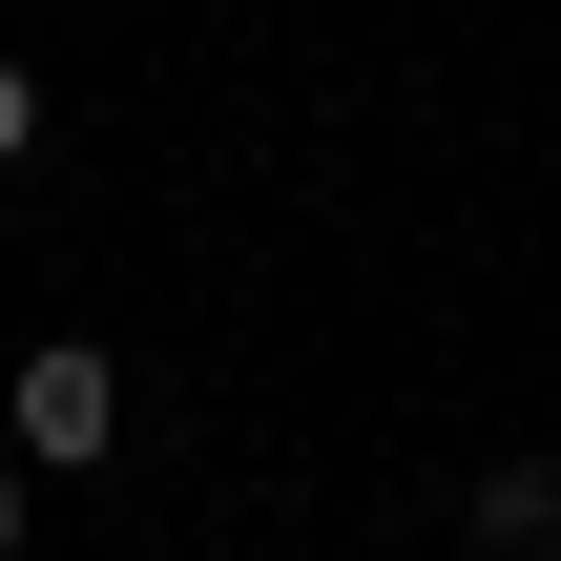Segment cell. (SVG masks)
<instances>
[{"label":"cell","mask_w":561,"mask_h":561,"mask_svg":"<svg viewBox=\"0 0 561 561\" xmlns=\"http://www.w3.org/2000/svg\"><path fill=\"white\" fill-rule=\"evenodd\" d=\"M104 437H125V375H104L83 333H42V354H21V458L62 479V458H104Z\"/></svg>","instance_id":"cell-1"},{"label":"cell","mask_w":561,"mask_h":561,"mask_svg":"<svg viewBox=\"0 0 561 561\" xmlns=\"http://www.w3.org/2000/svg\"><path fill=\"white\" fill-rule=\"evenodd\" d=\"M458 520H479V541H500V561H520V541H561V458H500V479H479Z\"/></svg>","instance_id":"cell-2"},{"label":"cell","mask_w":561,"mask_h":561,"mask_svg":"<svg viewBox=\"0 0 561 561\" xmlns=\"http://www.w3.org/2000/svg\"><path fill=\"white\" fill-rule=\"evenodd\" d=\"M21 146H42V83H21V62H0V187H21Z\"/></svg>","instance_id":"cell-3"},{"label":"cell","mask_w":561,"mask_h":561,"mask_svg":"<svg viewBox=\"0 0 561 561\" xmlns=\"http://www.w3.org/2000/svg\"><path fill=\"white\" fill-rule=\"evenodd\" d=\"M0 561H21V458H0Z\"/></svg>","instance_id":"cell-4"}]
</instances>
